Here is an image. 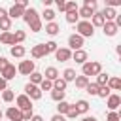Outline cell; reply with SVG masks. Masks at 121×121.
Wrapping results in <instances>:
<instances>
[{"label":"cell","mask_w":121,"mask_h":121,"mask_svg":"<svg viewBox=\"0 0 121 121\" xmlns=\"http://www.w3.org/2000/svg\"><path fill=\"white\" fill-rule=\"evenodd\" d=\"M81 76H85V78H89V76H98L100 72H102V64L98 62V60H87L85 64H81Z\"/></svg>","instance_id":"1"},{"label":"cell","mask_w":121,"mask_h":121,"mask_svg":"<svg viewBox=\"0 0 121 121\" xmlns=\"http://www.w3.org/2000/svg\"><path fill=\"white\" fill-rule=\"evenodd\" d=\"M76 28H78L76 34H79L83 40L85 38H93V34H95V28H93V25L89 21H78L76 23Z\"/></svg>","instance_id":"2"},{"label":"cell","mask_w":121,"mask_h":121,"mask_svg":"<svg viewBox=\"0 0 121 121\" xmlns=\"http://www.w3.org/2000/svg\"><path fill=\"white\" fill-rule=\"evenodd\" d=\"M68 49H70V51L83 49V38H81L79 34H70V36H68Z\"/></svg>","instance_id":"3"},{"label":"cell","mask_w":121,"mask_h":121,"mask_svg":"<svg viewBox=\"0 0 121 121\" xmlns=\"http://www.w3.org/2000/svg\"><path fill=\"white\" fill-rule=\"evenodd\" d=\"M25 95L30 98V100H40L42 98V91L38 85H32V83H26L25 85Z\"/></svg>","instance_id":"4"},{"label":"cell","mask_w":121,"mask_h":121,"mask_svg":"<svg viewBox=\"0 0 121 121\" xmlns=\"http://www.w3.org/2000/svg\"><path fill=\"white\" fill-rule=\"evenodd\" d=\"M34 70H36L34 68V60H21L19 66H17V72L23 74V76H30Z\"/></svg>","instance_id":"5"},{"label":"cell","mask_w":121,"mask_h":121,"mask_svg":"<svg viewBox=\"0 0 121 121\" xmlns=\"http://www.w3.org/2000/svg\"><path fill=\"white\" fill-rule=\"evenodd\" d=\"M23 13H25V8L19 4V2H15L9 9H8V17L13 21V19H19V17H23Z\"/></svg>","instance_id":"6"},{"label":"cell","mask_w":121,"mask_h":121,"mask_svg":"<svg viewBox=\"0 0 121 121\" xmlns=\"http://www.w3.org/2000/svg\"><path fill=\"white\" fill-rule=\"evenodd\" d=\"M38 19H40L38 11H36L32 6H28V8L25 9V13H23V21H25L26 25H30V23H34V21H38Z\"/></svg>","instance_id":"7"},{"label":"cell","mask_w":121,"mask_h":121,"mask_svg":"<svg viewBox=\"0 0 121 121\" xmlns=\"http://www.w3.org/2000/svg\"><path fill=\"white\" fill-rule=\"evenodd\" d=\"M15 104H17V108H19L21 112H25V110H30V108H32V100H30L26 95H19V96L15 98Z\"/></svg>","instance_id":"8"},{"label":"cell","mask_w":121,"mask_h":121,"mask_svg":"<svg viewBox=\"0 0 121 121\" xmlns=\"http://www.w3.org/2000/svg\"><path fill=\"white\" fill-rule=\"evenodd\" d=\"M106 106H108V110H110V112H115V110L121 106V96H119V95H115V93H112V95L106 98Z\"/></svg>","instance_id":"9"},{"label":"cell","mask_w":121,"mask_h":121,"mask_svg":"<svg viewBox=\"0 0 121 121\" xmlns=\"http://www.w3.org/2000/svg\"><path fill=\"white\" fill-rule=\"evenodd\" d=\"M55 59L60 60V62H66V60L72 59V51H70L68 47H59V49L55 51Z\"/></svg>","instance_id":"10"},{"label":"cell","mask_w":121,"mask_h":121,"mask_svg":"<svg viewBox=\"0 0 121 121\" xmlns=\"http://www.w3.org/2000/svg\"><path fill=\"white\" fill-rule=\"evenodd\" d=\"M6 115H8V119H9V121H21L23 112H21L17 106H9V108L6 110Z\"/></svg>","instance_id":"11"},{"label":"cell","mask_w":121,"mask_h":121,"mask_svg":"<svg viewBox=\"0 0 121 121\" xmlns=\"http://www.w3.org/2000/svg\"><path fill=\"white\" fill-rule=\"evenodd\" d=\"M72 59H74L78 64H85L87 59H89V55H87L85 49H78V51H72Z\"/></svg>","instance_id":"12"},{"label":"cell","mask_w":121,"mask_h":121,"mask_svg":"<svg viewBox=\"0 0 121 121\" xmlns=\"http://www.w3.org/2000/svg\"><path fill=\"white\" fill-rule=\"evenodd\" d=\"M15 74H17V68H15L13 64H8V66H6V68H4L2 72H0V76H2V78H4L6 81L13 79V78H15Z\"/></svg>","instance_id":"13"},{"label":"cell","mask_w":121,"mask_h":121,"mask_svg":"<svg viewBox=\"0 0 121 121\" xmlns=\"http://www.w3.org/2000/svg\"><path fill=\"white\" fill-rule=\"evenodd\" d=\"M42 76H43V79H49V81H55L57 78H60V74H59V70H57L55 66H47Z\"/></svg>","instance_id":"14"},{"label":"cell","mask_w":121,"mask_h":121,"mask_svg":"<svg viewBox=\"0 0 121 121\" xmlns=\"http://www.w3.org/2000/svg\"><path fill=\"white\" fill-rule=\"evenodd\" d=\"M89 23L93 25V28H95V26H104L106 19L102 17V13H100V11H95V13H93V17L89 19Z\"/></svg>","instance_id":"15"},{"label":"cell","mask_w":121,"mask_h":121,"mask_svg":"<svg viewBox=\"0 0 121 121\" xmlns=\"http://www.w3.org/2000/svg\"><path fill=\"white\" fill-rule=\"evenodd\" d=\"M102 30H104V34H106V36H115L119 28L115 26V23H113V21H106V23H104V26H102Z\"/></svg>","instance_id":"16"},{"label":"cell","mask_w":121,"mask_h":121,"mask_svg":"<svg viewBox=\"0 0 121 121\" xmlns=\"http://www.w3.org/2000/svg\"><path fill=\"white\" fill-rule=\"evenodd\" d=\"M30 55H32V59H42V57H45V47H43V43L34 45V47L30 49Z\"/></svg>","instance_id":"17"},{"label":"cell","mask_w":121,"mask_h":121,"mask_svg":"<svg viewBox=\"0 0 121 121\" xmlns=\"http://www.w3.org/2000/svg\"><path fill=\"white\" fill-rule=\"evenodd\" d=\"M9 53H11V57L23 59V57H25V53H26V49H25V45H11Z\"/></svg>","instance_id":"18"},{"label":"cell","mask_w":121,"mask_h":121,"mask_svg":"<svg viewBox=\"0 0 121 121\" xmlns=\"http://www.w3.org/2000/svg\"><path fill=\"white\" fill-rule=\"evenodd\" d=\"M45 32L49 34V36H57L59 32H60V26L53 21V23H45Z\"/></svg>","instance_id":"19"},{"label":"cell","mask_w":121,"mask_h":121,"mask_svg":"<svg viewBox=\"0 0 121 121\" xmlns=\"http://www.w3.org/2000/svg\"><path fill=\"white\" fill-rule=\"evenodd\" d=\"M74 108H76L78 113H87V112H89V102L81 98V100H78V102L74 104Z\"/></svg>","instance_id":"20"},{"label":"cell","mask_w":121,"mask_h":121,"mask_svg":"<svg viewBox=\"0 0 121 121\" xmlns=\"http://www.w3.org/2000/svg\"><path fill=\"white\" fill-rule=\"evenodd\" d=\"M100 13H102V17H104L106 21H113L115 15H117V11H115L113 8H106V6H104V9H102Z\"/></svg>","instance_id":"21"},{"label":"cell","mask_w":121,"mask_h":121,"mask_svg":"<svg viewBox=\"0 0 121 121\" xmlns=\"http://www.w3.org/2000/svg\"><path fill=\"white\" fill-rule=\"evenodd\" d=\"M106 85L110 87V91H119V89H121V79H119V78H115V76H113V78L110 76V79H108V83H106Z\"/></svg>","instance_id":"22"},{"label":"cell","mask_w":121,"mask_h":121,"mask_svg":"<svg viewBox=\"0 0 121 121\" xmlns=\"http://www.w3.org/2000/svg\"><path fill=\"white\" fill-rule=\"evenodd\" d=\"M0 42L6 43V45H15V42H13V32H2V34H0Z\"/></svg>","instance_id":"23"},{"label":"cell","mask_w":121,"mask_h":121,"mask_svg":"<svg viewBox=\"0 0 121 121\" xmlns=\"http://www.w3.org/2000/svg\"><path fill=\"white\" fill-rule=\"evenodd\" d=\"M76 76H78V74H76V70H74V68H66V70L62 72V79H64L66 83H68V81H74V79H76Z\"/></svg>","instance_id":"24"},{"label":"cell","mask_w":121,"mask_h":121,"mask_svg":"<svg viewBox=\"0 0 121 121\" xmlns=\"http://www.w3.org/2000/svg\"><path fill=\"white\" fill-rule=\"evenodd\" d=\"M64 95H66V91H60V89H51V98L55 100V102H60V100H64Z\"/></svg>","instance_id":"25"},{"label":"cell","mask_w":121,"mask_h":121,"mask_svg":"<svg viewBox=\"0 0 121 121\" xmlns=\"http://www.w3.org/2000/svg\"><path fill=\"white\" fill-rule=\"evenodd\" d=\"M25 38H26V32H25V30H15V32H13V42H15V45H21V42H25Z\"/></svg>","instance_id":"26"},{"label":"cell","mask_w":121,"mask_h":121,"mask_svg":"<svg viewBox=\"0 0 121 121\" xmlns=\"http://www.w3.org/2000/svg\"><path fill=\"white\" fill-rule=\"evenodd\" d=\"M43 47H45V55H49V53H55V51L59 49V43L53 42V40H49V42L43 43Z\"/></svg>","instance_id":"27"},{"label":"cell","mask_w":121,"mask_h":121,"mask_svg":"<svg viewBox=\"0 0 121 121\" xmlns=\"http://www.w3.org/2000/svg\"><path fill=\"white\" fill-rule=\"evenodd\" d=\"M76 87L78 89H85L87 87V83H89V78H85V76H76Z\"/></svg>","instance_id":"28"},{"label":"cell","mask_w":121,"mask_h":121,"mask_svg":"<svg viewBox=\"0 0 121 121\" xmlns=\"http://www.w3.org/2000/svg\"><path fill=\"white\" fill-rule=\"evenodd\" d=\"M68 108H70V104H68L66 100H60V102H57V113H59V115H64V113L68 112Z\"/></svg>","instance_id":"29"},{"label":"cell","mask_w":121,"mask_h":121,"mask_svg":"<svg viewBox=\"0 0 121 121\" xmlns=\"http://www.w3.org/2000/svg\"><path fill=\"white\" fill-rule=\"evenodd\" d=\"M9 28H11V19L9 17H2L0 19V30L2 32H9Z\"/></svg>","instance_id":"30"},{"label":"cell","mask_w":121,"mask_h":121,"mask_svg":"<svg viewBox=\"0 0 121 121\" xmlns=\"http://www.w3.org/2000/svg\"><path fill=\"white\" fill-rule=\"evenodd\" d=\"M42 79H43V76H42L40 72H36V70H34V72L30 74V81H28V83H32V85H40V83H42Z\"/></svg>","instance_id":"31"},{"label":"cell","mask_w":121,"mask_h":121,"mask_svg":"<svg viewBox=\"0 0 121 121\" xmlns=\"http://www.w3.org/2000/svg\"><path fill=\"white\" fill-rule=\"evenodd\" d=\"M108 79H110V76H108L106 72H100V74L96 76V81H95V83H96L98 87H102V85H106V83H108Z\"/></svg>","instance_id":"32"},{"label":"cell","mask_w":121,"mask_h":121,"mask_svg":"<svg viewBox=\"0 0 121 121\" xmlns=\"http://www.w3.org/2000/svg\"><path fill=\"white\" fill-rule=\"evenodd\" d=\"M85 91H87V95H91V96H96L98 95V85L96 83H87V87H85Z\"/></svg>","instance_id":"33"},{"label":"cell","mask_w":121,"mask_h":121,"mask_svg":"<svg viewBox=\"0 0 121 121\" xmlns=\"http://www.w3.org/2000/svg\"><path fill=\"white\" fill-rule=\"evenodd\" d=\"M78 4L74 2V0H70V2H64V13H70V11H78Z\"/></svg>","instance_id":"34"},{"label":"cell","mask_w":121,"mask_h":121,"mask_svg":"<svg viewBox=\"0 0 121 121\" xmlns=\"http://www.w3.org/2000/svg\"><path fill=\"white\" fill-rule=\"evenodd\" d=\"M42 17H43L47 23H53V19H55V11H53V9H49V8H45V9H43V13H42Z\"/></svg>","instance_id":"35"},{"label":"cell","mask_w":121,"mask_h":121,"mask_svg":"<svg viewBox=\"0 0 121 121\" xmlns=\"http://www.w3.org/2000/svg\"><path fill=\"white\" fill-rule=\"evenodd\" d=\"M110 95H112V91H110V87H108V85L98 87V95H96V96H100V98H108Z\"/></svg>","instance_id":"36"},{"label":"cell","mask_w":121,"mask_h":121,"mask_svg":"<svg viewBox=\"0 0 121 121\" xmlns=\"http://www.w3.org/2000/svg\"><path fill=\"white\" fill-rule=\"evenodd\" d=\"M15 98V93L11 91V89H6V91H2V100L4 102H11Z\"/></svg>","instance_id":"37"},{"label":"cell","mask_w":121,"mask_h":121,"mask_svg":"<svg viewBox=\"0 0 121 121\" xmlns=\"http://www.w3.org/2000/svg\"><path fill=\"white\" fill-rule=\"evenodd\" d=\"M64 17H66V23H70V25H74V23H78V21H79L78 11H70V13H66Z\"/></svg>","instance_id":"38"},{"label":"cell","mask_w":121,"mask_h":121,"mask_svg":"<svg viewBox=\"0 0 121 121\" xmlns=\"http://www.w3.org/2000/svg\"><path fill=\"white\" fill-rule=\"evenodd\" d=\"M66 85H68V83H66L62 78H57V79L53 81V87H55V89H60V91H66Z\"/></svg>","instance_id":"39"},{"label":"cell","mask_w":121,"mask_h":121,"mask_svg":"<svg viewBox=\"0 0 121 121\" xmlns=\"http://www.w3.org/2000/svg\"><path fill=\"white\" fill-rule=\"evenodd\" d=\"M38 87H40V91H51V89H53V81H49V79H42V83H40Z\"/></svg>","instance_id":"40"},{"label":"cell","mask_w":121,"mask_h":121,"mask_svg":"<svg viewBox=\"0 0 121 121\" xmlns=\"http://www.w3.org/2000/svg\"><path fill=\"white\" fill-rule=\"evenodd\" d=\"M28 26H30V30H32V32H40V30L43 28V25H42V19H38V21H34V23H30Z\"/></svg>","instance_id":"41"},{"label":"cell","mask_w":121,"mask_h":121,"mask_svg":"<svg viewBox=\"0 0 121 121\" xmlns=\"http://www.w3.org/2000/svg\"><path fill=\"white\" fill-rule=\"evenodd\" d=\"M64 115H66V117H68V119H76V117H78V115H79V113H78V112H76V108H74V104H70V108H68V112H66V113H64Z\"/></svg>","instance_id":"42"},{"label":"cell","mask_w":121,"mask_h":121,"mask_svg":"<svg viewBox=\"0 0 121 121\" xmlns=\"http://www.w3.org/2000/svg\"><path fill=\"white\" fill-rule=\"evenodd\" d=\"M32 115H34L32 108H30V110H25V112H23V115H21V121H30V119H32Z\"/></svg>","instance_id":"43"},{"label":"cell","mask_w":121,"mask_h":121,"mask_svg":"<svg viewBox=\"0 0 121 121\" xmlns=\"http://www.w3.org/2000/svg\"><path fill=\"white\" fill-rule=\"evenodd\" d=\"M121 119V115L117 113V112H110L108 115H106V121H119Z\"/></svg>","instance_id":"44"},{"label":"cell","mask_w":121,"mask_h":121,"mask_svg":"<svg viewBox=\"0 0 121 121\" xmlns=\"http://www.w3.org/2000/svg\"><path fill=\"white\" fill-rule=\"evenodd\" d=\"M117 6H121V0H106V8H117Z\"/></svg>","instance_id":"45"},{"label":"cell","mask_w":121,"mask_h":121,"mask_svg":"<svg viewBox=\"0 0 121 121\" xmlns=\"http://www.w3.org/2000/svg\"><path fill=\"white\" fill-rule=\"evenodd\" d=\"M8 64H9V60H8L6 57H0V72H2V70H4Z\"/></svg>","instance_id":"46"},{"label":"cell","mask_w":121,"mask_h":121,"mask_svg":"<svg viewBox=\"0 0 121 121\" xmlns=\"http://www.w3.org/2000/svg\"><path fill=\"white\" fill-rule=\"evenodd\" d=\"M6 89H8V81L0 76V91H6Z\"/></svg>","instance_id":"47"},{"label":"cell","mask_w":121,"mask_h":121,"mask_svg":"<svg viewBox=\"0 0 121 121\" xmlns=\"http://www.w3.org/2000/svg\"><path fill=\"white\" fill-rule=\"evenodd\" d=\"M51 121H66V117H64V115H59V113H55V115L51 117Z\"/></svg>","instance_id":"48"},{"label":"cell","mask_w":121,"mask_h":121,"mask_svg":"<svg viewBox=\"0 0 121 121\" xmlns=\"http://www.w3.org/2000/svg\"><path fill=\"white\" fill-rule=\"evenodd\" d=\"M55 4H57V8H59V11H64V0H57Z\"/></svg>","instance_id":"49"},{"label":"cell","mask_w":121,"mask_h":121,"mask_svg":"<svg viewBox=\"0 0 121 121\" xmlns=\"http://www.w3.org/2000/svg\"><path fill=\"white\" fill-rule=\"evenodd\" d=\"M81 121H98V119H96V117H93V115H85Z\"/></svg>","instance_id":"50"},{"label":"cell","mask_w":121,"mask_h":121,"mask_svg":"<svg viewBox=\"0 0 121 121\" xmlns=\"http://www.w3.org/2000/svg\"><path fill=\"white\" fill-rule=\"evenodd\" d=\"M2 17H8V9H4V8H0V19Z\"/></svg>","instance_id":"51"},{"label":"cell","mask_w":121,"mask_h":121,"mask_svg":"<svg viewBox=\"0 0 121 121\" xmlns=\"http://www.w3.org/2000/svg\"><path fill=\"white\" fill-rule=\"evenodd\" d=\"M30 121H43V117H42V115H36V113H34V115H32V119H30Z\"/></svg>","instance_id":"52"},{"label":"cell","mask_w":121,"mask_h":121,"mask_svg":"<svg viewBox=\"0 0 121 121\" xmlns=\"http://www.w3.org/2000/svg\"><path fill=\"white\" fill-rule=\"evenodd\" d=\"M19 4H21V6H23V8H25V9H26V8H28V0H19Z\"/></svg>","instance_id":"53"},{"label":"cell","mask_w":121,"mask_h":121,"mask_svg":"<svg viewBox=\"0 0 121 121\" xmlns=\"http://www.w3.org/2000/svg\"><path fill=\"white\" fill-rule=\"evenodd\" d=\"M42 2H43V6H45V8H49V6L53 4V0H42Z\"/></svg>","instance_id":"54"},{"label":"cell","mask_w":121,"mask_h":121,"mask_svg":"<svg viewBox=\"0 0 121 121\" xmlns=\"http://www.w3.org/2000/svg\"><path fill=\"white\" fill-rule=\"evenodd\" d=\"M2 117H4V112H2V110H0V119H2Z\"/></svg>","instance_id":"55"}]
</instances>
